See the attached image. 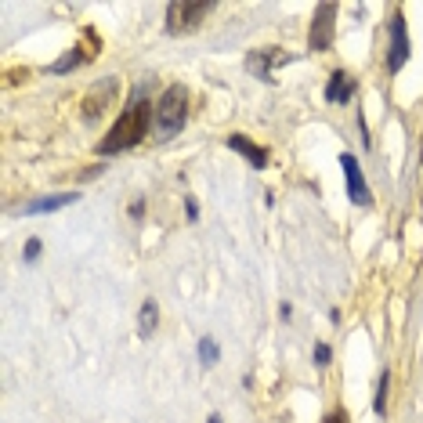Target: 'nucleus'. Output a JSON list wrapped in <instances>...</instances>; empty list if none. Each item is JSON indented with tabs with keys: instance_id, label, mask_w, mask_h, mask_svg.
I'll return each instance as SVG.
<instances>
[{
	"instance_id": "f257e3e1",
	"label": "nucleus",
	"mask_w": 423,
	"mask_h": 423,
	"mask_svg": "<svg viewBox=\"0 0 423 423\" xmlns=\"http://www.w3.org/2000/svg\"><path fill=\"white\" fill-rule=\"evenodd\" d=\"M152 123H156V105L141 94V91H134V98L127 101V109L116 116V123L109 127V134L98 141V156H120V152H131L134 145H141V141L149 138V131H152Z\"/></svg>"
},
{
	"instance_id": "f03ea898",
	"label": "nucleus",
	"mask_w": 423,
	"mask_h": 423,
	"mask_svg": "<svg viewBox=\"0 0 423 423\" xmlns=\"http://www.w3.org/2000/svg\"><path fill=\"white\" fill-rule=\"evenodd\" d=\"M185 123H188V87L170 84L156 101V123H152V131H156V138L170 141L185 131Z\"/></svg>"
},
{
	"instance_id": "7ed1b4c3",
	"label": "nucleus",
	"mask_w": 423,
	"mask_h": 423,
	"mask_svg": "<svg viewBox=\"0 0 423 423\" xmlns=\"http://www.w3.org/2000/svg\"><path fill=\"white\" fill-rule=\"evenodd\" d=\"M214 8H217L214 0H174V4H166V25H163V29L170 36L196 33L203 25V18H207Z\"/></svg>"
},
{
	"instance_id": "20e7f679",
	"label": "nucleus",
	"mask_w": 423,
	"mask_h": 423,
	"mask_svg": "<svg viewBox=\"0 0 423 423\" xmlns=\"http://www.w3.org/2000/svg\"><path fill=\"white\" fill-rule=\"evenodd\" d=\"M337 4L326 0V4L315 8V18H311V29H307V51H329L333 47V36H337Z\"/></svg>"
},
{
	"instance_id": "39448f33",
	"label": "nucleus",
	"mask_w": 423,
	"mask_h": 423,
	"mask_svg": "<svg viewBox=\"0 0 423 423\" xmlns=\"http://www.w3.org/2000/svg\"><path fill=\"white\" fill-rule=\"evenodd\" d=\"M387 36H391V44H387V73L398 76L402 66L409 62V51H413V44H409V22H405L402 11H394V15H391Z\"/></svg>"
},
{
	"instance_id": "423d86ee",
	"label": "nucleus",
	"mask_w": 423,
	"mask_h": 423,
	"mask_svg": "<svg viewBox=\"0 0 423 423\" xmlns=\"http://www.w3.org/2000/svg\"><path fill=\"white\" fill-rule=\"evenodd\" d=\"M340 170H344V185H348V199L355 207H373V192L366 185V174L358 166L355 152H340Z\"/></svg>"
},
{
	"instance_id": "0eeeda50",
	"label": "nucleus",
	"mask_w": 423,
	"mask_h": 423,
	"mask_svg": "<svg viewBox=\"0 0 423 423\" xmlns=\"http://www.w3.org/2000/svg\"><path fill=\"white\" fill-rule=\"evenodd\" d=\"M293 55H282L279 47H261V51H250L246 55V73L257 76L261 84H275L272 76V66H279V62H290Z\"/></svg>"
},
{
	"instance_id": "6e6552de",
	"label": "nucleus",
	"mask_w": 423,
	"mask_h": 423,
	"mask_svg": "<svg viewBox=\"0 0 423 423\" xmlns=\"http://www.w3.org/2000/svg\"><path fill=\"white\" fill-rule=\"evenodd\" d=\"M225 145L232 149V152H239L242 159H246L253 170H268V149L264 145H257V141H250L246 134H228L225 138Z\"/></svg>"
},
{
	"instance_id": "1a4fd4ad",
	"label": "nucleus",
	"mask_w": 423,
	"mask_h": 423,
	"mask_svg": "<svg viewBox=\"0 0 423 423\" xmlns=\"http://www.w3.org/2000/svg\"><path fill=\"white\" fill-rule=\"evenodd\" d=\"M116 84H120V80H98V87L84 98V105H80V109H84V120H87V123H94V120L101 116V112L109 109L112 94H116Z\"/></svg>"
},
{
	"instance_id": "9d476101",
	"label": "nucleus",
	"mask_w": 423,
	"mask_h": 423,
	"mask_svg": "<svg viewBox=\"0 0 423 423\" xmlns=\"http://www.w3.org/2000/svg\"><path fill=\"white\" fill-rule=\"evenodd\" d=\"M76 199H80V192H55V196H44V199H33V203H25V207H18L15 214H22V217L55 214V210H66V207H73Z\"/></svg>"
},
{
	"instance_id": "9b49d317",
	"label": "nucleus",
	"mask_w": 423,
	"mask_h": 423,
	"mask_svg": "<svg viewBox=\"0 0 423 423\" xmlns=\"http://www.w3.org/2000/svg\"><path fill=\"white\" fill-rule=\"evenodd\" d=\"M355 94H358V80L351 73L337 69L329 76V84H326V101H329V105H348Z\"/></svg>"
},
{
	"instance_id": "f8f14e48",
	"label": "nucleus",
	"mask_w": 423,
	"mask_h": 423,
	"mask_svg": "<svg viewBox=\"0 0 423 423\" xmlns=\"http://www.w3.org/2000/svg\"><path fill=\"white\" fill-rule=\"evenodd\" d=\"M91 58H94V55H87V47H84V44H76V47H69L58 62H51L47 73H51V76H69L73 69H80L84 62H91Z\"/></svg>"
},
{
	"instance_id": "ddd939ff",
	"label": "nucleus",
	"mask_w": 423,
	"mask_h": 423,
	"mask_svg": "<svg viewBox=\"0 0 423 423\" xmlns=\"http://www.w3.org/2000/svg\"><path fill=\"white\" fill-rule=\"evenodd\" d=\"M156 326H159V304L149 297L145 304H141V311H138V337L149 340L152 333H156Z\"/></svg>"
},
{
	"instance_id": "4468645a",
	"label": "nucleus",
	"mask_w": 423,
	"mask_h": 423,
	"mask_svg": "<svg viewBox=\"0 0 423 423\" xmlns=\"http://www.w3.org/2000/svg\"><path fill=\"white\" fill-rule=\"evenodd\" d=\"M387 387H391V369H383L380 380H376V394H373V413L376 416H387Z\"/></svg>"
},
{
	"instance_id": "2eb2a0df",
	"label": "nucleus",
	"mask_w": 423,
	"mask_h": 423,
	"mask_svg": "<svg viewBox=\"0 0 423 423\" xmlns=\"http://www.w3.org/2000/svg\"><path fill=\"white\" fill-rule=\"evenodd\" d=\"M196 355H199V366H217V358H221V348H217V340L214 337H199L196 344Z\"/></svg>"
},
{
	"instance_id": "dca6fc26",
	"label": "nucleus",
	"mask_w": 423,
	"mask_h": 423,
	"mask_svg": "<svg viewBox=\"0 0 423 423\" xmlns=\"http://www.w3.org/2000/svg\"><path fill=\"white\" fill-rule=\"evenodd\" d=\"M40 253H44V239L29 235V239H25V246H22V261L25 264H36V261H40Z\"/></svg>"
},
{
	"instance_id": "f3484780",
	"label": "nucleus",
	"mask_w": 423,
	"mask_h": 423,
	"mask_svg": "<svg viewBox=\"0 0 423 423\" xmlns=\"http://www.w3.org/2000/svg\"><path fill=\"white\" fill-rule=\"evenodd\" d=\"M311 358H315V366H322V369H326V366L333 362V348L318 340V344H315V351H311Z\"/></svg>"
},
{
	"instance_id": "a211bd4d",
	"label": "nucleus",
	"mask_w": 423,
	"mask_h": 423,
	"mask_svg": "<svg viewBox=\"0 0 423 423\" xmlns=\"http://www.w3.org/2000/svg\"><path fill=\"white\" fill-rule=\"evenodd\" d=\"M185 221H188V225L199 221V203L192 199V196H185Z\"/></svg>"
},
{
	"instance_id": "6ab92c4d",
	"label": "nucleus",
	"mask_w": 423,
	"mask_h": 423,
	"mask_svg": "<svg viewBox=\"0 0 423 423\" xmlns=\"http://www.w3.org/2000/svg\"><path fill=\"white\" fill-rule=\"evenodd\" d=\"M127 214H131V217H134V221H141V217H145V214H149V203H145V199H134V203H131V207H127Z\"/></svg>"
},
{
	"instance_id": "aec40b11",
	"label": "nucleus",
	"mask_w": 423,
	"mask_h": 423,
	"mask_svg": "<svg viewBox=\"0 0 423 423\" xmlns=\"http://www.w3.org/2000/svg\"><path fill=\"white\" fill-rule=\"evenodd\" d=\"M322 423H351V420H348V413H344V409L337 405V409H329V413L322 416Z\"/></svg>"
},
{
	"instance_id": "412c9836",
	"label": "nucleus",
	"mask_w": 423,
	"mask_h": 423,
	"mask_svg": "<svg viewBox=\"0 0 423 423\" xmlns=\"http://www.w3.org/2000/svg\"><path fill=\"white\" fill-rule=\"evenodd\" d=\"M279 318L282 322H293V304L290 300H279Z\"/></svg>"
},
{
	"instance_id": "4be33fe9",
	"label": "nucleus",
	"mask_w": 423,
	"mask_h": 423,
	"mask_svg": "<svg viewBox=\"0 0 423 423\" xmlns=\"http://www.w3.org/2000/svg\"><path fill=\"white\" fill-rule=\"evenodd\" d=\"M207 423H225V420H221V413H210V416H207Z\"/></svg>"
}]
</instances>
